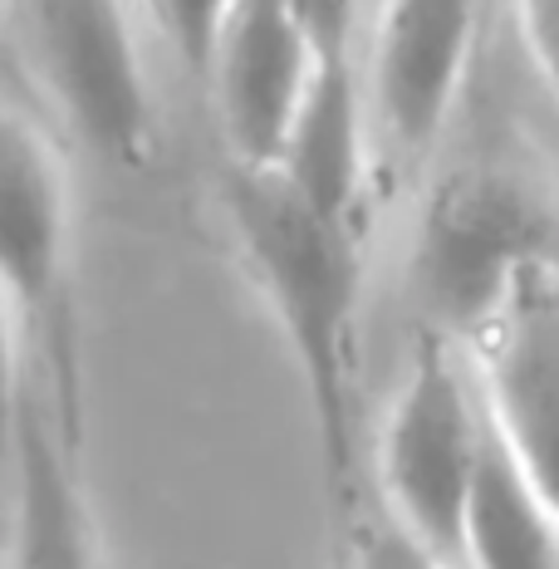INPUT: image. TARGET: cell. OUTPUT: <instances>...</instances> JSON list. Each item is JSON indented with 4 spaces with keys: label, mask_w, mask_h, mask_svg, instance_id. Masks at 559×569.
I'll return each mask as SVG.
<instances>
[{
    "label": "cell",
    "mask_w": 559,
    "mask_h": 569,
    "mask_svg": "<svg viewBox=\"0 0 559 569\" xmlns=\"http://www.w3.org/2000/svg\"><path fill=\"white\" fill-rule=\"evenodd\" d=\"M226 217L260 300L270 305L300 369L329 481L353 467V329H359V246L349 221L325 217L276 168L236 162Z\"/></svg>",
    "instance_id": "obj_1"
},
{
    "label": "cell",
    "mask_w": 559,
    "mask_h": 569,
    "mask_svg": "<svg viewBox=\"0 0 559 569\" xmlns=\"http://www.w3.org/2000/svg\"><path fill=\"white\" fill-rule=\"evenodd\" d=\"M540 266H559V217L520 172L467 162L427 192L412 290L437 335L476 339Z\"/></svg>",
    "instance_id": "obj_2"
},
{
    "label": "cell",
    "mask_w": 559,
    "mask_h": 569,
    "mask_svg": "<svg viewBox=\"0 0 559 569\" xmlns=\"http://www.w3.org/2000/svg\"><path fill=\"white\" fill-rule=\"evenodd\" d=\"M486 402L467 383L451 339L427 329L412 349L378 432V491L398 526H408L447 565L461 560V526L486 452Z\"/></svg>",
    "instance_id": "obj_3"
},
{
    "label": "cell",
    "mask_w": 559,
    "mask_h": 569,
    "mask_svg": "<svg viewBox=\"0 0 559 569\" xmlns=\"http://www.w3.org/2000/svg\"><path fill=\"white\" fill-rule=\"evenodd\" d=\"M16 50L64 128L113 168L152 158L148 69L123 0H10Z\"/></svg>",
    "instance_id": "obj_4"
},
{
    "label": "cell",
    "mask_w": 559,
    "mask_h": 569,
    "mask_svg": "<svg viewBox=\"0 0 559 569\" xmlns=\"http://www.w3.org/2000/svg\"><path fill=\"white\" fill-rule=\"evenodd\" d=\"M486 418L559 511V266H540L471 339Z\"/></svg>",
    "instance_id": "obj_5"
},
{
    "label": "cell",
    "mask_w": 559,
    "mask_h": 569,
    "mask_svg": "<svg viewBox=\"0 0 559 569\" xmlns=\"http://www.w3.org/2000/svg\"><path fill=\"white\" fill-rule=\"evenodd\" d=\"M481 0H383L373 10L368 109L402 152L442 133L467 84Z\"/></svg>",
    "instance_id": "obj_6"
},
{
    "label": "cell",
    "mask_w": 559,
    "mask_h": 569,
    "mask_svg": "<svg viewBox=\"0 0 559 569\" xmlns=\"http://www.w3.org/2000/svg\"><path fill=\"white\" fill-rule=\"evenodd\" d=\"M69 260V182L64 162L26 118L20 103L6 109V148H0V270L16 319L44 325L54 310Z\"/></svg>",
    "instance_id": "obj_7"
},
{
    "label": "cell",
    "mask_w": 559,
    "mask_h": 569,
    "mask_svg": "<svg viewBox=\"0 0 559 569\" xmlns=\"http://www.w3.org/2000/svg\"><path fill=\"white\" fill-rule=\"evenodd\" d=\"M10 569H99L84 491L20 388L10 402Z\"/></svg>",
    "instance_id": "obj_8"
},
{
    "label": "cell",
    "mask_w": 559,
    "mask_h": 569,
    "mask_svg": "<svg viewBox=\"0 0 559 569\" xmlns=\"http://www.w3.org/2000/svg\"><path fill=\"white\" fill-rule=\"evenodd\" d=\"M276 172L325 217H359L363 192V93L353 79V59H319L305 103L295 113Z\"/></svg>",
    "instance_id": "obj_9"
},
{
    "label": "cell",
    "mask_w": 559,
    "mask_h": 569,
    "mask_svg": "<svg viewBox=\"0 0 559 569\" xmlns=\"http://www.w3.org/2000/svg\"><path fill=\"white\" fill-rule=\"evenodd\" d=\"M491 422V418H486ZM461 565L467 569H559V511L530 481V471L486 432L481 471L461 526Z\"/></svg>",
    "instance_id": "obj_10"
},
{
    "label": "cell",
    "mask_w": 559,
    "mask_h": 569,
    "mask_svg": "<svg viewBox=\"0 0 559 569\" xmlns=\"http://www.w3.org/2000/svg\"><path fill=\"white\" fill-rule=\"evenodd\" d=\"M231 10H236V0H158V16H162V26H168L172 44L182 50L187 64L207 79H211V64H217Z\"/></svg>",
    "instance_id": "obj_11"
},
{
    "label": "cell",
    "mask_w": 559,
    "mask_h": 569,
    "mask_svg": "<svg viewBox=\"0 0 559 569\" xmlns=\"http://www.w3.org/2000/svg\"><path fill=\"white\" fill-rule=\"evenodd\" d=\"M349 569H451V565L437 550H427L408 526H398V520L383 511V516H373L359 526Z\"/></svg>",
    "instance_id": "obj_12"
},
{
    "label": "cell",
    "mask_w": 559,
    "mask_h": 569,
    "mask_svg": "<svg viewBox=\"0 0 559 569\" xmlns=\"http://www.w3.org/2000/svg\"><path fill=\"white\" fill-rule=\"evenodd\" d=\"M290 10L319 59H353V26L363 10H373V0H290Z\"/></svg>",
    "instance_id": "obj_13"
},
{
    "label": "cell",
    "mask_w": 559,
    "mask_h": 569,
    "mask_svg": "<svg viewBox=\"0 0 559 569\" xmlns=\"http://www.w3.org/2000/svg\"><path fill=\"white\" fill-rule=\"evenodd\" d=\"M510 6H516L520 44L559 103V0H510Z\"/></svg>",
    "instance_id": "obj_14"
},
{
    "label": "cell",
    "mask_w": 559,
    "mask_h": 569,
    "mask_svg": "<svg viewBox=\"0 0 559 569\" xmlns=\"http://www.w3.org/2000/svg\"><path fill=\"white\" fill-rule=\"evenodd\" d=\"M378 6H383V0H373V10H378Z\"/></svg>",
    "instance_id": "obj_15"
}]
</instances>
